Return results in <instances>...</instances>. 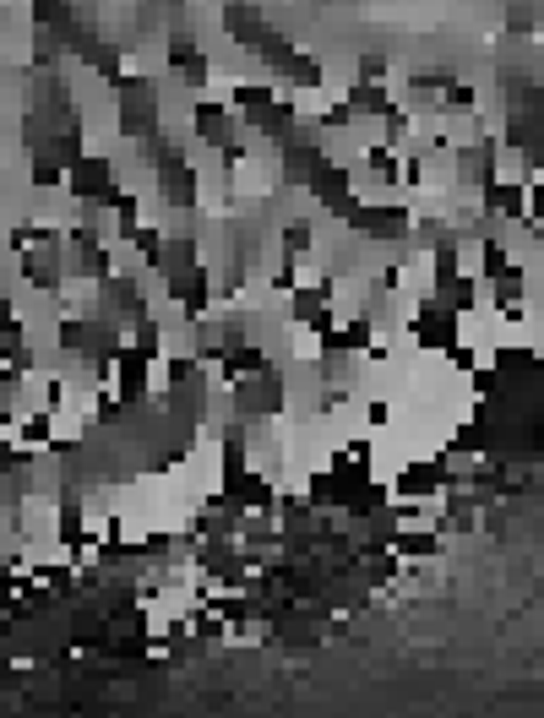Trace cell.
I'll use <instances>...</instances> for the list:
<instances>
[{
  "mask_svg": "<svg viewBox=\"0 0 544 718\" xmlns=\"http://www.w3.org/2000/svg\"><path fill=\"white\" fill-rule=\"evenodd\" d=\"M365 425H370V430L392 425V403H387V398H370V408H365Z\"/></svg>",
  "mask_w": 544,
  "mask_h": 718,
  "instance_id": "277c9868",
  "label": "cell"
},
{
  "mask_svg": "<svg viewBox=\"0 0 544 718\" xmlns=\"http://www.w3.org/2000/svg\"><path fill=\"white\" fill-rule=\"evenodd\" d=\"M234 131H240V120H234V109L224 104V98H196V104H191V136H196V142H202V147H213V153H218V147H229L234 142Z\"/></svg>",
  "mask_w": 544,
  "mask_h": 718,
  "instance_id": "7a4b0ae2",
  "label": "cell"
},
{
  "mask_svg": "<svg viewBox=\"0 0 544 718\" xmlns=\"http://www.w3.org/2000/svg\"><path fill=\"white\" fill-rule=\"evenodd\" d=\"M392 71V60H381V55H365L360 60V82H381Z\"/></svg>",
  "mask_w": 544,
  "mask_h": 718,
  "instance_id": "5b68a950",
  "label": "cell"
},
{
  "mask_svg": "<svg viewBox=\"0 0 544 718\" xmlns=\"http://www.w3.org/2000/svg\"><path fill=\"white\" fill-rule=\"evenodd\" d=\"M115 185H120V169H115V158H104V153H88L82 164L66 169V191L77 196L82 207H104Z\"/></svg>",
  "mask_w": 544,
  "mask_h": 718,
  "instance_id": "6da1fadb",
  "label": "cell"
},
{
  "mask_svg": "<svg viewBox=\"0 0 544 718\" xmlns=\"http://www.w3.org/2000/svg\"><path fill=\"white\" fill-rule=\"evenodd\" d=\"M153 196L169 207V213H191L196 196H202V175H196L191 164H180V169H158V175H153Z\"/></svg>",
  "mask_w": 544,
  "mask_h": 718,
  "instance_id": "3957f363",
  "label": "cell"
}]
</instances>
